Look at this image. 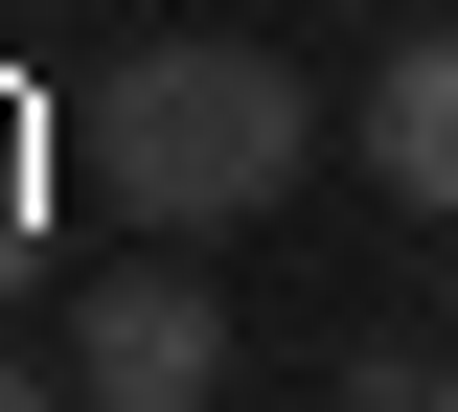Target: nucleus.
<instances>
[{"label":"nucleus","mask_w":458,"mask_h":412,"mask_svg":"<svg viewBox=\"0 0 458 412\" xmlns=\"http://www.w3.org/2000/svg\"><path fill=\"white\" fill-rule=\"evenodd\" d=\"M69 390H92V412H207V390H229V298H207V275L69 298Z\"/></svg>","instance_id":"f03ea898"},{"label":"nucleus","mask_w":458,"mask_h":412,"mask_svg":"<svg viewBox=\"0 0 458 412\" xmlns=\"http://www.w3.org/2000/svg\"><path fill=\"white\" fill-rule=\"evenodd\" d=\"M436 412H458V366H436Z\"/></svg>","instance_id":"423d86ee"},{"label":"nucleus","mask_w":458,"mask_h":412,"mask_svg":"<svg viewBox=\"0 0 458 412\" xmlns=\"http://www.w3.org/2000/svg\"><path fill=\"white\" fill-rule=\"evenodd\" d=\"M436 298H458V252H436Z\"/></svg>","instance_id":"39448f33"},{"label":"nucleus","mask_w":458,"mask_h":412,"mask_svg":"<svg viewBox=\"0 0 458 412\" xmlns=\"http://www.w3.org/2000/svg\"><path fill=\"white\" fill-rule=\"evenodd\" d=\"M0 412H92V390H47V366H0Z\"/></svg>","instance_id":"20e7f679"},{"label":"nucleus","mask_w":458,"mask_h":412,"mask_svg":"<svg viewBox=\"0 0 458 412\" xmlns=\"http://www.w3.org/2000/svg\"><path fill=\"white\" fill-rule=\"evenodd\" d=\"M344 138H367V183H412V206L458 230V23H412V46L367 69V115H344Z\"/></svg>","instance_id":"7ed1b4c3"},{"label":"nucleus","mask_w":458,"mask_h":412,"mask_svg":"<svg viewBox=\"0 0 458 412\" xmlns=\"http://www.w3.org/2000/svg\"><path fill=\"white\" fill-rule=\"evenodd\" d=\"M298 161H321V92H298L276 46H138L92 92V183L138 230H229V206H276Z\"/></svg>","instance_id":"f257e3e1"}]
</instances>
